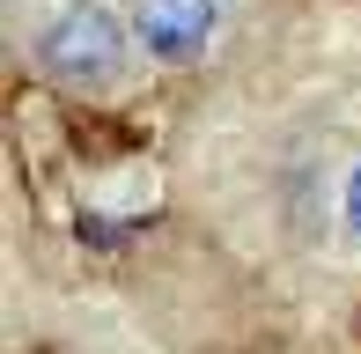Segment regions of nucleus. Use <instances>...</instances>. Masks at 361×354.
<instances>
[{
	"mask_svg": "<svg viewBox=\"0 0 361 354\" xmlns=\"http://www.w3.org/2000/svg\"><path fill=\"white\" fill-rule=\"evenodd\" d=\"M266 148L243 155V229L317 266H361V74H302L258 104Z\"/></svg>",
	"mask_w": 361,
	"mask_h": 354,
	"instance_id": "f257e3e1",
	"label": "nucleus"
},
{
	"mask_svg": "<svg viewBox=\"0 0 361 354\" xmlns=\"http://www.w3.org/2000/svg\"><path fill=\"white\" fill-rule=\"evenodd\" d=\"M23 52L44 82L74 96H118L140 74V37L126 23V0H37Z\"/></svg>",
	"mask_w": 361,
	"mask_h": 354,
	"instance_id": "f03ea898",
	"label": "nucleus"
},
{
	"mask_svg": "<svg viewBox=\"0 0 361 354\" xmlns=\"http://www.w3.org/2000/svg\"><path fill=\"white\" fill-rule=\"evenodd\" d=\"M147 67H207L236 44L243 0H126Z\"/></svg>",
	"mask_w": 361,
	"mask_h": 354,
	"instance_id": "7ed1b4c3",
	"label": "nucleus"
}]
</instances>
